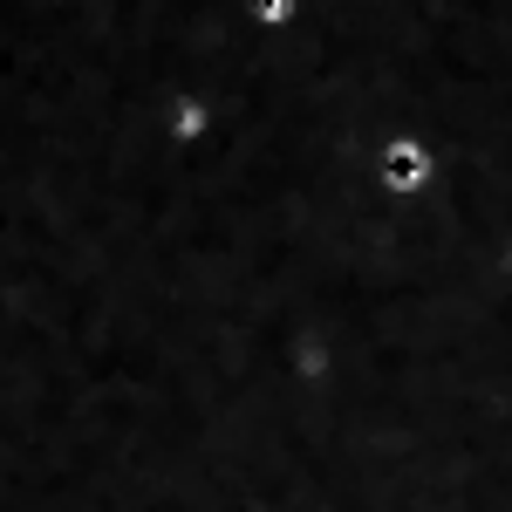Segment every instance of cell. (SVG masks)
<instances>
[{
    "label": "cell",
    "mask_w": 512,
    "mask_h": 512,
    "mask_svg": "<svg viewBox=\"0 0 512 512\" xmlns=\"http://www.w3.org/2000/svg\"><path fill=\"white\" fill-rule=\"evenodd\" d=\"M424 171H431V158H424L417 144H390V151H383V178H390L396 192H417Z\"/></svg>",
    "instance_id": "1"
},
{
    "label": "cell",
    "mask_w": 512,
    "mask_h": 512,
    "mask_svg": "<svg viewBox=\"0 0 512 512\" xmlns=\"http://www.w3.org/2000/svg\"><path fill=\"white\" fill-rule=\"evenodd\" d=\"M253 7H260L267 21H287V0H253Z\"/></svg>",
    "instance_id": "2"
}]
</instances>
